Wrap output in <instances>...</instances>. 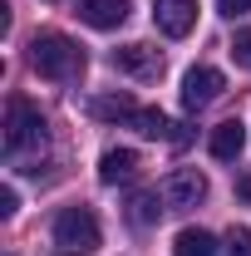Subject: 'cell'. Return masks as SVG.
Segmentation results:
<instances>
[{"label": "cell", "mask_w": 251, "mask_h": 256, "mask_svg": "<svg viewBox=\"0 0 251 256\" xmlns=\"http://www.w3.org/2000/svg\"><path fill=\"white\" fill-rule=\"evenodd\" d=\"M30 64H34V74H44V79H74L84 69V44H74L60 30H44V34L30 40Z\"/></svg>", "instance_id": "1"}, {"label": "cell", "mask_w": 251, "mask_h": 256, "mask_svg": "<svg viewBox=\"0 0 251 256\" xmlns=\"http://www.w3.org/2000/svg\"><path fill=\"white\" fill-rule=\"evenodd\" d=\"M44 143H50L44 114L34 108L30 98H10V104H5V153L20 158V153H34V148H44Z\"/></svg>", "instance_id": "2"}, {"label": "cell", "mask_w": 251, "mask_h": 256, "mask_svg": "<svg viewBox=\"0 0 251 256\" xmlns=\"http://www.w3.org/2000/svg\"><path fill=\"white\" fill-rule=\"evenodd\" d=\"M54 242H60V252H74V256H89L98 246V222L89 207H64L60 217H54Z\"/></svg>", "instance_id": "3"}, {"label": "cell", "mask_w": 251, "mask_h": 256, "mask_svg": "<svg viewBox=\"0 0 251 256\" xmlns=\"http://www.w3.org/2000/svg\"><path fill=\"white\" fill-rule=\"evenodd\" d=\"M162 202L168 207H197L202 197H207V178L197 172V168H172L168 178H162Z\"/></svg>", "instance_id": "4"}, {"label": "cell", "mask_w": 251, "mask_h": 256, "mask_svg": "<svg viewBox=\"0 0 251 256\" xmlns=\"http://www.w3.org/2000/svg\"><path fill=\"white\" fill-rule=\"evenodd\" d=\"M222 89H226V79H222L212 64H197V69H188L182 74V108H207L212 98H222Z\"/></svg>", "instance_id": "5"}, {"label": "cell", "mask_w": 251, "mask_h": 256, "mask_svg": "<svg viewBox=\"0 0 251 256\" xmlns=\"http://www.w3.org/2000/svg\"><path fill=\"white\" fill-rule=\"evenodd\" d=\"M153 25L168 40H182L197 25V0H153Z\"/></svg>", "instance_id": "6"}, {"label": "cell", "mask_w": 251, "mask_h": 256, "mask_svg": "<svg viewBox=\"0 0 251 256\" xmlns=\"http://www.w3.org/2000/svg\"><path fill=\"white\" fill-rule=\"evenodd\" d=\"M114 69H124L133 79H153V74H162V54L148 44H124V50H114Z\"/></svg>", "instance_id": "7"}, {"label": "cell", "mask_w": 251, "mask_h": 256, "mask_svg": "<svg viewBox=\"0 0 251 256\" xmlns=\"http://www.w3.org/2000/svg\"><path fill=\"white\" fill-rule=\"evenodd\" d=\"M79 20L94 30H118L128 20V0H79Z\"/></svg>", "instance_id": "8"}, {"label": "cell", "mask_w": 251, "mask_h": 256, "mask_svg": "<svg viewBox=\"0 0 251 256\" xmlns=\"http://www.w3.org/2000/svg\"><path fill=\"white\" fill-rule=\"evenodd\" d=\"M242 148H246V124H242V118H226V124L212 128V158L232 162Z\"/></svg>", "instance_id": "9"}, {"label": "cell", "mask_w": 251, "mask_h": 256, "mask_svg": "<svg viewBox=\"0 0 251 256\" xmlns=\"http://www.w3.org/2000/svg\"><path fill=\"white\" fill-rule=\"evenodd\" d=\"M133 172H138V153H133V148H108V153L98 158V182H108V188H114V182H128Z\"/></svg>", "instance_id": "10"}, {"label": "cell", "mask_w": 251, "mask_h": 256, "mask_svg": "<svg viewBox=\"0 0 251 256\" xmlns=\"http://www.w3.org/2000/svg\"><path fill=\"white\" fill-rule=\"evenodd\" d=\"M172 256H222L217 252V236L202 232V226H182L178 242H172Z\"/></svg>", "instance_id": "11"}, {"label": "cell", "mask_w": 251, "mask_h": 256, "mask_svg": "<svg viewBox=\"0 0 251 256\" xmlns=\"http://www.w3.org/2000/svg\"><path fill=\"white\" fill-rule=\"evenodd\" d=\"M89 114H94V118H124V124H133L138 104H133L128 94H104V98H94V104H89Z\"/></svg>", "instance_id": "12"}, {"label": "cell", "mask_w": 251, "mask_h": 256, "mask_svg": "<svg viewBox=\"0 0 251 256\" xmlns=\"http://www.w3.org/2000/svg\"><path fill=\"white\" fill-rule=\"evenodd\" d=\"M158 197H162V192H133V197H128V222L133 226H153L158 217H162Z\"/></svg>", "instance_id": "13"}, {"label": "cell", "mask_w": 251, "mask_h": 256, "mask_svg": "<svg viewBox=\"0 0 251 256\" xmlns=\"http://www.w3.org/2000/svg\"><path fill=\"white\" fill-rule=\"evenodd\" d=\"M133 128H138V133H143V138H172V133H168V118H162V108H138V114H133Z\"/></svg>", "instance_id": "14"}, {"label": "cell", "mask_w": 251, "mask_h": 256, "mask_svg": "<svg viewBox=\"0 0 251 256\" xmlns=\"http://www.w3.org/2000/svg\"><path fill=\"white\" fill-rule=\"evenodd\" d=\"M222 256H251V226H232L222 242Z\"/></svg>", "instance_id": "15"}, {"label": "cell", "mask_w": 251, "mask_h": 256, "mask_svg": "<svg viewBox=\"0 0 251 256\" xmlns=\"http://www.w3.org/2000/svg\"><path fill=\"white\" fill-rule=\"evenodd\" d=\"M232 60L242 64V69H251V30H236V40H232Z\"/></svg>", "instance_id": "16"}, {"label": "cell", "mask_w": 251, "mask_h": 256, "mask_svg": "<svg viewBox=\"0 0 251 256\" xmlns=\"http://www.w3.org/2000/svg\"><path fill=\"white\" fill-rule=\"evenodd\" d=\"M15 207H20L15 188H0V217H15Z\"/></svg>", "instance_id": "17"}, {"label": "cell", "mask_w": 251, "mask_h": 256, "mask_svg": "<svg viewBox=\"0 0 251 256\" xmlns=\"http://www.w3.org/2000/svg\"><path fill=\"white\" fill-rule=\"evenodd\" d=\"M217 10L236 20V15H246V10H251V0H217Z\"/></svg>", "instance_id": "18"}, {"label": "cell", "mask_w": 251, "mask_h": 256, "mask_svg": "<svg viewBox=\"0 0 251 256\" xmlns=\"http://www.w3.org/2000/svg\"><path fill=\"white\" fill-rule=\"evenodd\" d=\"M60 256H74V252H60Z\"/></svg>", "instance_id": "19"}]
</instances>
